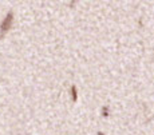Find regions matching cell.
<instances>
[{"label":"cell","instance_id":"cell-1","mask_svg":"<svg viewBox=\"0 0 154 135\" xmlns=\"http://www.w3.org/2000/svg\"><path fill=\"white\" fill-rule=\"evenodd\" d=\"M12 14H8L7 16H5V19L3 20V23H2V26H0V36H4L5 35V32H7L8 30L11 28V24H12Z\"/></svg>","mask_w":154,"mask_h":135}]
</instances>
